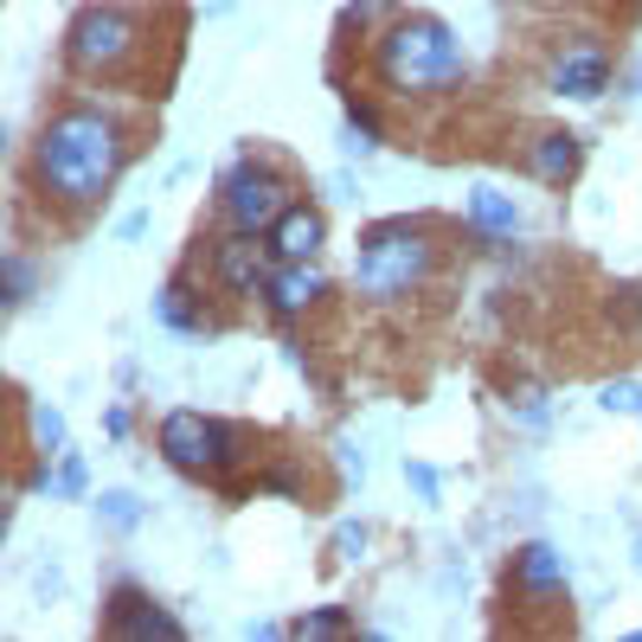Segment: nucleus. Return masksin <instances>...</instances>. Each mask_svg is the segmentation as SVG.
I'll return each instance as SVG.
<instances>
[{
    "label": "nucleus",
    "mask_w": 642,
    "mask_h": 642,
    "mask_svg": "<svg viewBox=\"0 0 642 642\" xmlns=\"http://www.w3.org/2000/svg\"><path fill=\"white\" fill-rule=\"evenodd\" d=\"M122 161H129L122 122L97 104H65V110L45 116L33 135V187L65 213H90L116 187Z\"/></svg>",
    "instance_id": "obj_1"
},
{
    "label": "nucleus",
    "mask_w": 642,
    "mask_h": 642,
    "mask_svg": "<svg viewBox=\"0 0 642 642\" xmlns=\"http://www.w3.org/2000/svg\"><path fill=\"white\" fill-rule=\"evenodd\" d=\"M373 65H379V77H385L392 90L417 97V90H444V84L463 77V45H456V33L444 26V20L405 13V20H392V26L379 33Z\"/></svg>",
    "instance_id": "obj_2"
},
{
    "label": "nucleus",
    "mask_w": 642,
    "mask_h": 642,
    "mask_svg": "<svg viewBox=\"0 0 642 642\" xmlns=\"http://www.w3.org/2000/svg\"><path fill=\"white\" fill-rule=\"evenodd\" d=\"M437 270V244L431 231L412 226V219H385L360 238V258H353V290L367 303H405L431 283Z\"/></svg>",
    "instance_id": "obj_3"
},
{
    "label": "nucleus",
    "mask_w": 642,
    "mask_h": 642,
    "mask_svg": "<svg viewBox=\"0 0 642 642\" xmlns=\"http://www.w3.org/2000/svg\"><path fill=\"white\" fill-rule=\"evenodd\" d=\"M161 456L181 469V476H226L251 456V431H238L226 417H206V412H167L161 417Z\"/></svg>",
    "instance_id": "obj_4"
},
{
    "label": "nucleus",
    "mask_w": 642,
    "mask_h": 642,
    "mask_svg": "<svg viewBox=\"0 0 642 642\" xmlns=\"http://www.w3.org/2000/svg\"><path fill=\"white\" fill-rule=\"evenodd\" d=\"M142 45H149V33L129 7H84L65 33V65L84 77H122L142 58Z\"/></svg>",
    "instance_id": "obj_5"
},
{
    "label": "nucleus",
    "mask_w": 642,
    "mask_h": 642,
    "mask_svg": "<svg viewBox=\"0 0 642 642\" xmlns=\"http://www.w3.org/2000/svg\"><path fill=\"white\" fill-rule=\"evenodd\" d=\"M219 206H226L231 231H270L283 213H290V181L264 167V161H244V167H231L226 187H219Z\"/></svg>",
    "instance_id": "obj_6"
},
{
    "label": "nucleus",
    "mask_w": 642,
    "mask_h": 642,
    "mask_svg": "<svg viewBox=\"0 0 642 642\" xmlns=\"http://www.w3.org/2000/svg\"><path fill=\"white\" fill-rule=\"evenodd\" d=\"M104 630H110V636H129V642H149V636L181 642V636H187V630H181V617H174V610H161L142 585H116L110 605H104Z\"/></svg>",
    "instance_id": "obj_7"
},
{
    "label": "nucleus",
    "mask_w": 642,
    "mask_h": 642,
    "mask_svg": "<svg viewBox=\"0 0 642 642\" xmlns=\"http://www.w3.org/2000/svg\"><path fill=\"white\" fill-rule=\"evenodd\" d=\"M264 251L270 244H258V231H231V238H219L213 244V283L226 290V296H264Z\"/></svg>",
    "instance_id": "obj_8"
},
{
    "label": "nucleus",
    "mask_w": 642,
    "mask_h": 642,
    "mask_svg": "<svg viewBox=\"0 0 642 642\" xmlns=\"http://www.w3.org/2000/svg\"><path fill=\"white\" fill-rule=\"evenodd\" d=\"M322 296H328V276H322L315 264H276L264 276V308L276 315V322H303Z\"/></svg>",
    "instance_id": "obj_9"
},
{
    "label": "nucleus",
    "mask_w": 642,
    "mask_h": 642,
    "mask_svg": "<svg viewBox=\"0 0 642 642\" xmlns=\"http://www.w3.org/2000/svg\"><path fill=\"white\" fill-rule=\"evenodd\" d=\"M546 84H553L559 97H578V104H591V97H605V90H610V58L598 52V45H566V52L553 58Z\"/></svg>",
    "instance_id": "obj_10"
},
{
    "label": "nucleus",
    "mask_w": 642,
    "mask_h": 642,
    "mask_svg": "<svg viewBox=\"0 0 642 642\" xmlns=\"http://www.w3.org/2000/svg\"><path fill=\"white\" fill-rule=\"evenodd\" d=\"M322 238H328L322 213H315V206H290V213L270 226V258H276V264H308V258L322 251Z\"/></svg>",
    "instance_id": "obj_11"
},
{
    "label": "nucleus",
    "mask_w": 642,
    "mask_h": 642,
    "mask_svg": "<svg viewBox=\"0 0 642 642\" xmlns=\"http://www.w3.org/2000/svg\"><path fill=\"white\" fill-rule=\"evenodd\" d=\"M578 161H585V149H578L572 129H546V135L527 142V167H533V181H546V187H566L578 174Z\"/></svg>",
    "instance_id": "obj_12"
},
{
    "label": "nucleus",
    "mask_w": 642,
    "mask_h": 642,
    "mask_svg": "<svg viewBox=\"0 0 642 642\" xmlns=\"http://www.w3.org/2000/svg\"><path fill=\"white\" fill-rule=\"evenodd\" d=\"M514 591H527V598H559L566 591V559L546 546V540H533L514 553Z\"/></svg>",
    "instance_id": "obj_13"
},
{
    "label": "nucleus",
    "mask_w": 642,
    "mask_h": 642,
    "mask_svg": "<svg viewBox=\"0 0 642 642\" xmlns=\"http://www.w3.org/2000/svg\"><path fill=\"white\" fill-rule=\"evenodd\" d=\"M154 315H161L167 328H181V335H213V328H219V315L193 308V270H181V276L154 296Z\"/></svg>",
    "instance_id": "obj_14"
},
{
    "label": "nucleus",
    "mask_w": 642,
    "mask_h": 642,
    "mask_svg": "<svg viewBox=\"0 0 642 642\" xmlns=\"http://www.w3.org/2000/svg\"><path fill=\"white\" fill-rule=\"evenodd\" d=\"M469 213H476V226L494 231V238H514V231H521L514 199H508V193H494V187H476V193H469Z\"/></svg>",
    "instance_id": "obj_15"
},
{
    "label": "nucleus",
    "mask_w": 642,
    "mask_h": 642,
    "mask_svg": "<svg viewBox=\"0 0 642 642\" xmlns=\"http://www.w3.org/2000/svg\"><path fill=\"white\" fill-rule=\"evenodd\" d=\"M290 636L296 642H328V636H353V617L347 610H308L290 623Z\"/></svg>",
    "instance_id": "obj_16"
},
{
    "label": "nucleus",
    "mask_w": 642,
    "mask_h": 642,
    "mask_svg": "<svg viewBox=\"0 0 642 642\" xmlns=\"http://www.w3.org/2000/svg\"><path fill=\"white\" fill-rule=\"evenodd\" d=\"M97 514H104V521H110L116 533L142 527V501H135V494H129V489H110V494H104V501H97Z\"/></svg>",
    "instance_id": "obj_17"
},
{
    "label": "nucleus",
    "mask_w": 642,
    "mask_h": 642,
    "mask_svg": "<svg viewBox=\"0 0 642 642\" xmlns=\"http://www.w3.org/2000/svg\"><path fill=\"white\" fill-rule=\"evenodd\" d=\"M45 489L58 494V501H77L84 494V456L65 450V463H58V476H45Z\"/></svg>",
    "instance_id": "obj_18"
},
{
    "label": "nucleus",
    "mask_w": 642,
    "mask_h": 642,
    "mask_svg": "<svg viewBox=\"0 0 642 642\" xmlns=\"http://www.w3.org/2000/svg\"><path fill=\"white\" fill-rule=\"evenodd\" d=\"M26 417H33L39 450H45V456H52V450H65V417H58V412H45V405H26Z\"/></svg>",
    "instance_id": "obj_19"
},
{
    "label": "nucleus",
    "mask_w": 642,
    "mask_h": 642,
    "mask_svg": "<svg viewBox=\"0 0 642 642\" xmlns=\"http://www.w3.org/2000/svg\"><path fill=\"white\" fill-rule=\"evenodd\" d=\"M7 308H20L26 303V296H33V264H26V258H20V251H7Z\"/></svg>",
    "instance_id": "obj_20"
},
{
    "label": "nucleus",
    "mask_w": 642,
    "mask_h": 642,
    "mask_svg": "<svg viewBox=\"0 0 642 642\" xmlns=\"http://www.w3.org/2000/svg\"><path fill=\"white\" fill-rule=\"evenodd\" d=\"M605 412H636L642 417V379H610L605 385Z\"/></svg>",
    "instance_id": "obj_21"
},
{
    "label": "nucleus",
    "mask_w": 642,
    "mask_h": 642,
    "mask_svg": "<svg viewBox=\"0 0 642 642\" xmlns=\"http://www.w3.org/2000/svg\"><path fill=\"white\" fill-rule=\"evenodd\" d=\"M360 553H367V527H360V521L335 527V559H360Z\"/></svg>",
    "instance_id": "obj_22"
},
{
    "label": "nucleus",
    "mask_w": 642,
    "mask_h": 642,
    "mask_svg": "<svg viewBox=\"0 0 642 642\" xmlns=\"http://www.w3.org/2000/svg\"><path fill=\"white\" fill-rule=\"evenodd\" d=\"M405 482H412L424 501H437V469H431V463H405Z\"/></svg>",
    "instance_id": "obj_23"
},
{
    "label": "nucleus",
    "mask_w": 642,
    "mask_h": 642,
    "mask_svg": "<svg viewBox=\"0 0 642 642\" xmlns=\"http://www.w3.org/2000/svg\"><path fill=\"white\" fill-rule=\"evenodd\" d=\"M104 431H110V437H122V431H129V412H122V405H110V412H104Z\"/></svg>",
    "instance_id": "obj_24"
},
{
    "label": "nucleus",
    "mask_w": 642,
    "mask_h": 642,
    "mask_svg": "<svg viewBox=\"0 0 642 642\" xmlns=\"http://www.w3.org/2000/svg\"><path fill=\"white\" fill-rule=\"evenodd\" d=\"M116 231H122V238H142V231H149V213H129Z\"/></svg>",
    "instance_id": "obj_25"
},
{
    "label": "nucleus",
    "mask_w": 642,
    "mask_h": 642,
    "mask_svg": "<svg viewBox=\"0 0 642 642\" xmlns=\"http://www.w3.org/2000/svg\"><path fill=\"white\" fill-rule=\"evenodd\" d=\"M379 7H385V0H347V13H353V20H373Z\"/></svg>",
    "instance_id": "obj_26"
},
{
    "label": "nucleus",
    "mask_w": 642,
    "mask_h": 642,
    "mask_svg": "<svg viewBox=\"0 0 642 642\" xmlns=\"http://www.w3.org/2000/svg\"><path fill=\"white\" fill-rule=\"evenodd\" d=\"M636 566H642V540H636Z\"/></svg>",
    "instance_id": "obj_27"
}]
</instances>
